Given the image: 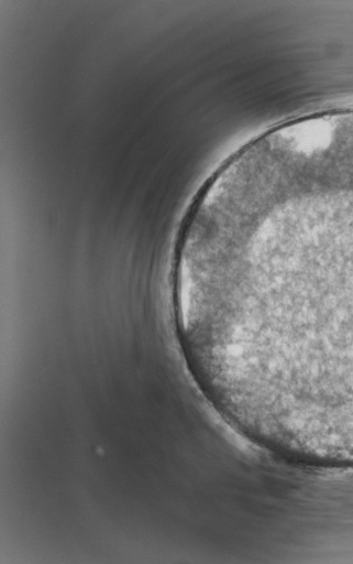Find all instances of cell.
I'll return each instance as SVG.
<instances>
[{"instance_id":"1","label":"cell","mask_w":353,"mask_h":564,"mask_svg":"<svg viewBox=\"0 0 353 564\" xmlns=\"http://www.w3.org/2000/svg\"><path fill=\"white\" fill-rule=\"evenodd\" d=\"M256 302L290 365L353 372V241L258 256Z\"/></svg>"}]
</instances>
